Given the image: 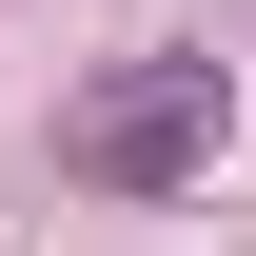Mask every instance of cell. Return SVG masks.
Wrapping results in <instances>:
<instances>
[{"mask_svg": "<svg viewBox=\"0 0 256 256\" xmlns=\"http://www.w3.org/2000/svg\"><path fill=\"white\" fill-rule=\"evenodd\" d=\"M217 60H118V79H79L60 98V178H98V197H178L197 158H217Z\"/></svg>", "mask_w": 256, "mask_h": 256, "instance_id": "obj_1", "label": "cell"}]
</instances>
